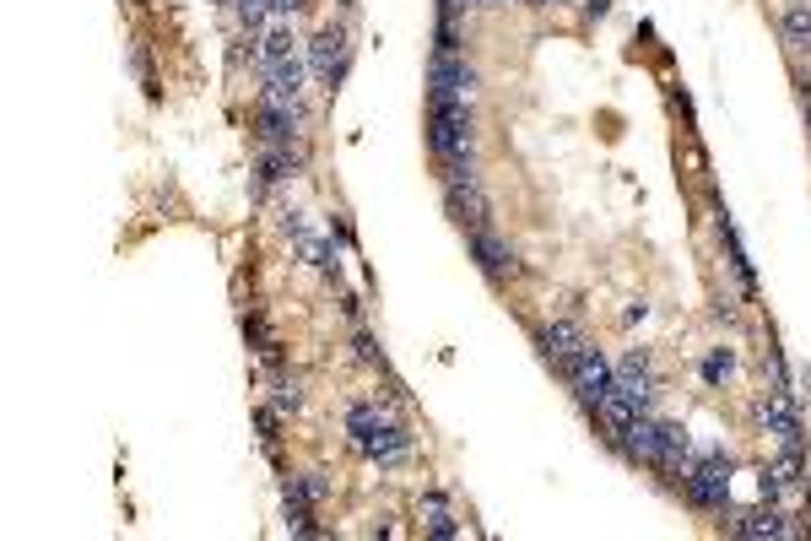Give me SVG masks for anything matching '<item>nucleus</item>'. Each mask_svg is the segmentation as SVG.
Listing matches in <instances>:
<instances>
[{"instance_id": "nucleus-1", "label": "nucleus", "mask_w": 811, "mask_h": 541, "mask_svg": "<svg viewBox=\"0 0 811 541\" xmlns=\"http://www.w3.org/2000/svg\"><path fill=\"white\" fill-rule=\"evenodd\" d=\"M444 206H449V217L471 233L493 222V201H487L471 157H444Z\"/></svg>"}, {"instance_id": "nucleus-2", "label": "nucleus", "mask_w": 811, "mask_h": 541, "mask_svg": "<svg viewBox=\"0 0 811 541\" xmlns=\"http://www.w3.org/2000/svg\"><path fill=\"white\" fill-rule=\"evenodd\" d=\"M682 493H687V504H698V509H709V514H725L730 509V460L720 450L687 455Z\"/></svg>"}, {"instance_id": "nucleus-3", "label": "nucleus", "mask_w": 811, "mask_h": 541, "mask_svg": "<svg viewBox=\"0 0 811 541\" xmlns=\"http://www.w3.org/2000/svg\"><path fill=\"white\" fill-rule=\"evenodd\" d=\"M428 141L444 157H471L476 147V120H471V103H449V98H433V114H428Z\"/></svg>"}, {"instance_id": "nucleus-4", "label": "nucleus", "mask_w": 811, "mask_h": 541, "mask_svg": "<svg viewBox=\"0 0 811 541\" xmlns=\"http://www.w3.org/2000/svg\"><path fill=\"white\" fill-rule=\"evenodd\" d=\"M568 385H574V395H579V406L584 412H595V406L611 395V385H617V363L606 358L601 347H584L579 358H574V368H568Z\"/></svg>"}, {"instance_id": "nucleus-5", "label": "nucleus", "mask_w": 811, "mask_h": 541, "mask_svg": "<svg viewBox=\"0 0 811 541\" xmlns=\"http://www.w3.org/2000/svg\"><path fill=\"white\" fill-rule=\"evenodd\" d=\"M309 71L319 76V87H330L336 92L341 87V76H347V28H319L309 38Z\"/></svg>"}, {"instance_id": "nucleus-6", "label": "nucleus", "mask_w": 811, "mask_h": 541, "mask_svg": "<svg viewBox=\"0 0 811 541\" xmlns=\"http://www.w3.org/2000/svg\"><path fill=\"white\" fill-rule=\"evenodd\" d=\"M428 92L449 103H476V65H465V55H433Z\"/></svg>"}, {"instance_id": "nucleus-7", "label": "nucleus", "mask_w": 811, "mask_h": 541, "mask_svg": "<svg viewBox=\"0 0 811 541\" xmlns=\"http://www.w3.org/2000/svg\"><path fill=\"white\" fill-rule=\"evenodd\" d=\"M757 417H763V428L779 439V455H806V433H801V417H795V401L790 395H768L763 406H757Z\"/></svg>"}, {"instance_id": "nucleus-8", "label": "nucleus", "mask_w": 811, "mask_h": 541, "mask_svg": "<svg viewBox=\"0 0 811 541\" xmlns=\"http://www.w3.org/2000/svg\"><path fill=\"white\" fill-rule=\"evenodd\" d=\"M584 347H590V341H584V331L574 320H552L547 331H541V352H547V363L557 368V374H568Z\"/></svg>"}, {"instance_id": "nucleus-9", "label": "nucleus", "mask_w": 811, "mask_h": 541, "mask_svg": "<svg viewBox=\"0 0 811 541\" xmlns=\"http://www.w3.org/2000/svg\"><path fill=\"white\" fill-rule=\"evenodd\" d=\"M298 92H303V60H298V55L282 60V65H265L260 103H276V109H298Z\"/></svg>"}, {"instance_id": "nucleus-10", "label": "nucleus", "mask_w": 811, "mask_h": 541, "mask_svg": "<svg viewBox=\"0 0 811 541\" xmlns=\"http://www.w3.org/2000/svg\"><path fill=\"white\" fill-rule=\"evenodd\" d=\"M357 450H363L368 460H379V466H401V460L411 455V433L401 428V422H379Z\"/></svg>"}, {"instance_id": "nucleus-11", "label": "nucleus", "mask_w": 811, "mask_h": 541, "mask_svg": "<svg viewBox=\"0 0 811 541\" xmlns=\"http://www.w3.org/2000/svg\"><path fill=\"white\" fill-rule=\"evenodd\" d=\"M617 390H628V395H633L638 412H644V406L655 401V374H649V352H644V347H633L628 358L617 363Z\"/></svg>"}, {"instance_id": "nucleus-12", "label": "nucleus", "mask_w": 811, "mask_h": 541, "mask_svg": "<svg viewBox=\"0 0 811 541\" xmlns=\"http://www.w3.org/2000/svg\"><path fill=\"white\" fill-rule=\"evenodd\" d=\"M730 536H747V541L790 536V514H784L779 504H768V509H747V514H730Z\"/></svg>"}, {"instance_id": "nucleus-13", "label": "nucleus", "mask_w": 811, "mask_h": 541, "mask_svg": "<svg viewBox=\"0 0 811 541\" xmlns=\"http://www.w3.org/2000/svg\"><path fill=\"white\" fill-rule=\"evenodd\" d=\"M255 125H260V141H265V147H292V152H298V109H276V103H260Z\"/></svg>"}, {"instance_id": "nucleus-14", "label": "nucleus", "mask_w": 811, "mask_h": 541, "mask_svg": "<svg viewBox=\"0 0 811 541\" xmlns=\"http://www.w3.org/2000/svg\"><path fill=\"white\" fill-rule=\"evenodd\" d=\"M595 417L606 422V439H611V444H622V439H628V428L638 422V406H633V395H628V390L611 385V395H606L601 406H595Z\"/></svg>"}, {"instance_id": "nucleus-15", "label": "nucleus", "mask_w": 811, "mask_h": 541, "mask_svg": "<svg viewBox=\"0 0 811 541\" xmlns=\"http://www.w3.org/2000/svg\"><path fill=\"white\" fill-rule=\"evenodd\" d=\"M471 255H476V266H482L487 276H509L514 271V249L503 244L493 228H476L471 233Z\"/></svg>"}, {"instance_id": "nucleus-16", "label": "nucleus", "mask_w": 811, "mask_h": 541, "mask_svg": "<svg viewBox=\"0 0 811 541\" xmlns=\"http://www.w3.org/2000/svg\"><path fill=\"white\" fill-rule=\"evenodd\" d=\"M622 450H628L633 460H644V466H660V422L638 412V422L628 428V439H622Z\"/></svg>"}, {"instance_id": "nucleus-17", "label": "nucleus", "mask_w": 811, "mask_h": 541, "mask_svg": "<svg viewBox=\"0 0 811 541\" xmlns=\"http://www.w3.org/2000/svg\"><path fill=\"white\" fill-rule=\"evenodd\" d=\"M720 244H725V255H730V271H736V282H741V293H757V276H752V260H747V249H741V239H736V228H730V211H720Z\"/></svg>"}, {"instance_id": "nucleus-18", "label": "nucleus", "mask_w": 811, "mask_h": 541, "mask_svg": "<svg viewBox=\"0 0 811 541\" xmlns=\"http://www.w3.org/2000/svg\"><path fill=\"white\" fill-rule=\"evenodd\" d=\"M422 525H428L433 536H460V525H455V514L444 509V493H422Z\"/></svg>"}, {"instance_id": "nucleus-19", "label": "nucleus", "mask_w": 811, "mask_h": 541, "mask_svg": "<svg viewBox=\"0 0 811 541\" xmlns=\"http://www.w3.org/2000/svg\"><path fill=\"white\" fill-rule=\"evenodd\" d=\"M379 422H384V417H379L374 401H352V406H347V433H352V444H363L368 433L379 428Z\"/></svg>"}, {"instance_id": "nucleus-20", "label": "nucleus", "mask_w": 811, "mask_h": 541, "mask_svg": "<svg viewBox=\"0 0 811 541\" xmlns=\"http://www.w3.org/2000/svg\"><path fill=\"white\" fill-rule=\"evenodd\" d=\"M784 38H790V44H801V49H811V6H806V0L784 6Z\"/></svg>"}, {"instance_id": "nucleus-21", "label": "nucleus", "mask_w": 811, "mask_h": 541, "mask_svg": "<svg viewBox=\"0 0 811 541\" xmlns=\"http://www.w3.org/2000/svg\"><path fill=\"white\" fill-rule=\"evenodd\" d=\"M460 17H444L438 11V28H433V55H460Z\"/></svg>"}, {"instance_id": "nucleus-22", "label": "nucleus", "mask_w": 811, "mask_h": 541, "mask_svg": "<svg viewBox=\"0 0 811 541\" xmlns=\"http://www.w3.org/2000/svg\"><path fill=\"white\" fill-rule=\"evenodd\" d=\"M730 368H736V352H730V347H714L709 358H703V368H698V374H703V385H725V379H730Z\"/></svg>"}, {"instance_id": "nucleus-23", "label": "nucleus", "mask_w": 811, "mask_h": 541, "mask_svg": "<svg viewBox=\"0 0 811 541\" xmlns=\"http://www.w3.org/2000/svg\"><path fill=\"white\" fill-rule=\"evenodd\" d=\"M260 60L265 65H282V60H292V28H271L260 38Z\"/></svg>"}, {"instance_id": "nucleus-24", "label": "nucleus", "mask_w": 811, "mask_h": 541, "mask_svg": "<svg viewBox=\"0 0 811 541\" xmlns=\"http://www.w3.org/2000/svg\"><path fill=\"white\" fill-rule=\"evenodd\" d=\"M271 406H276V412H298V406H303V385H298V379H287V374H276L271 379Z\"/></svg>"}, {"instance_id": "nucleus-25", "label": "nucleus", "mask_w": 811, "mask_h": 541, "mask_svg": "<svg viewBox=\"0 0 811 541\" xmlns=\"http://www.w3.org/2000/svg\"><path fill=\"white\" fill-rule=\"evenodd\" d=\"M298 249H303V260H309V266H319V271H336V249H330L325 239L303 233V239H298Z\"/></svg>"}, {"instance_id": "nucleus-26", "label": "nucleus", "mask_w": 811, "mask_h": 541, "mask_svg": "<svg viewBox=\"0 0 811 541\" xmlns=\"http://www.w3.org/2000/svg\"><path fill=\"white\" fill-rule=\"evenodd\" d=\"M255 422H260V444H265V455H276V428H282V412H276V406H260Z\"/></svg>"}, {"instance_id": "nucleus-27", "label": "nucleus", "mask_w": 811, "mask_h": 541, "mask_svg": "<svg viewBox=\"0 0 811 541\" xmlns=\"http://www.w3.org/2000/svg\"><path fill=\"white\" fill-rule=\"evenodd\" d=\"M303 493H309V504H325V498H330V482H325V471H303Z\"/></svg>"}, {"instance_id": "nucleus-28", "label": "nucleus", "mask_w": 811, "mask_h": 541, "mask_svg": "<svg viewBox=\"0 0 811 541\" xmlns=\"http://www.w3.org/2000/svg\"><path fill=\"white\" fill-rule=\"evenodd\" d=\"M352 347H357V358H363V363H379V347H374V336H368V331H357Z\"/></svg>"}, {"instance_id": "nucleus-29", "label": "nucleus", "mask_w": 811, "mask_h": 541, "mask_svg": "<svg viewBox=\"0 0 811 541\" xmlns=\"http://www.w3.org/2000/svg\"><path fill=\"white\" fill-rule=\"evenodd\" d=\"M471 6H482V0H438V11H444V17H460V11H471Z\"/></svg>"}, {"instance_id": "nucleus-30", "label": "nucleus", "mask_w": 811, "mask_h": 541, "mask_svg": "<svg viewBox=\"0 0 811 541\" xmlns=\"http://www.w3.org/2000/svg\"><path fill=\"white\" fill-rule=\"evenodd\" d=\"M606 11H611V0H584V17H595V22H601Z\"/></svg>"}, {"instance_id": "nucleus-31", "label": "nucleus", "mask_w": 811, "mask_h": 541, "mask_svg": "<svg viewBox=\"0 0 811 541\" xmlns=\"http://www.w3.org/2000/svg\"><path fill=\"white\" fill-rule=\"evenodd\" d=\"M482 6H503V0H482Z\"/></svg>"}, {"instance_id": "nucleus-32", "label": "nucleus", "mask_w": 811, "mask_h": 541, "mask_svg": "<svg viewBox=\"0 0 811 541\" xmlns=\"http://www.w3.org/2000/svg\"><path fill=\"white\" fill-rule=\"evenodd\" d=\"M806 120H811V103H806Z\"/></svg>"}]
</instances>
